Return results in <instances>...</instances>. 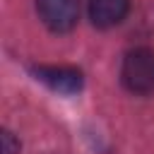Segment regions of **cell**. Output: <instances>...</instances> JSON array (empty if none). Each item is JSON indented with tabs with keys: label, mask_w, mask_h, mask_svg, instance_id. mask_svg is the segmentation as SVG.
Wrapping results in <instances>:
<instances>
[{
	"label": "cell",
	"mask_w": 154,
	"mask_h": 154,
	"mask_svg": "<svg viewBox=\"0 0 154 154\" xmlns=\"http://www.w3.org/2000/svg\"><path fill=\"white\" fill-rule=\"evenodd\" d=\"M123 84L132 94H152L154 91V51L152 48H135L125 55L120 70Z\"/></svg>",
	"instance_id": "cell-1"
},
{
	"label": "cell",
	"mask_w": 154,
	"mask_h": 154,
	"mask_svg": "<svg viewBox=\"0 0 154 154\" xmlns=\"http://www.w3.org/2000/svg\"><path fill=\"white\" fill-rule=\"evenodd\" d=\"M38 17L51 31H70L79 19V2L77 0H36Z\"/></svg>",
	"instance_id": "cell-2"
},
{
	"label": "cell",
	"mask_w": 154,
	"mask_h": 154,
	"mask_svg": "<svg viewBox=\"0 0 154 154\" xmlns=\"http://www.w3.org/2000/svg\"><path fill=\"white\" fill-rule=\"evenodd\" d=\"M34 77L58 94L70 96L82 89V72L67 65H38L34 67Z\"/></svg>",
	"instance_id": "cell-3"
},
{
	"label": "cell",
	"mask_w": 154,
	"mask_h": 154,
	"mask_svg": "<svg viewBox=\"0 0 154 154\" xmlns=\"http://www.w3.org/2000/svg\"><path fill=\"white\" fill-rule=\"evenodd\" d=\"M87 5H89L91 22L101 29L116 26L118 22L125 19L130 10V0H87Z\"/></svg>",
	"instance_id": "cell-4"
},
{
	"label": "cell",
	"mask_w": 154,
	"mask_h": 154,
	"mask_svg": "<svg viewBox=\"0 0 154 154\" xmlns=\"http://www.w3.org/2000/svg\"><path fill=\"white\" fill-rule=\"evenodd\" d=\"M19 152V142L14 140V135L10 130L0 132V154H17Z\"/></svg>",
	"instance_id": "cell-5"
}]
</instances>
